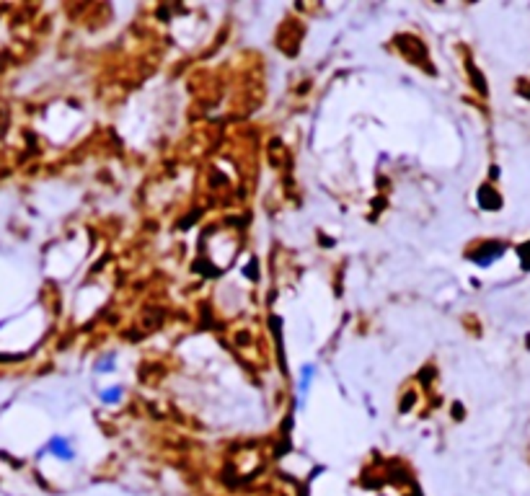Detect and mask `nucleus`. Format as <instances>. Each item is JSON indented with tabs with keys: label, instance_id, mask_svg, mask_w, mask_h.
Here are the masks:
<instances>
[{
	"label": "nucleus",
	"instance_id": "nucleus-2",
	"mask_svg": "<svg viewBox=\"0 0 530 496\" xmlns=\"http://www.w3.org/2000/svg\"><path fill=\"white\" fill-rule=\"evenodd\" d=\"M106 393H109V396H104L106 401H117V398H119V396H117V393H119L117 388H112V391H106Z\"/></svg>",
	"mask_w": 530,
	"mask_h": 496
},
{
	"label": "nucleus",
	"instance_id": "nucleus-1",
	"mask_svg": "<svg viewBox=\"0 0 530 496\" xmlns=\"http://www.w3.org/2000/svg\"><path fill=\"white\" fill-rule=\"evenodd\" d=\"M49 447H52V450L57 452V458H65V460L73 458V450L68 447V442H65V439H54V442L49 444Z\"/></svg>",
	"mask_w": 530,
	"mask_h": 496
}]
</instances>
